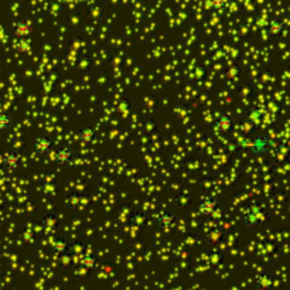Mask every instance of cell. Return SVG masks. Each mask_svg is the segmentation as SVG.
<instances>
[{"label": "cell", "mask_w": 290, "mask_h": 290, "mask_svg": "<svg viewBox=\"0 0 290 290\" xmlns=\"http://www.w3.org/2000/svg\"><path fill=\"white\" fill-rule=\"evenodd\" d=\"M266 218V205L263 201L253 200L248 204L244 216H242V224L246 228H256L260 224H263Z\"/></svg>", "instance_id": "cell-1"}, {"label": "cell", "mask_w": 290, "mask_h": 290, "mask_svg": "<svg viewBox=\"0 0 290 290\" xmlns=\"http://www.w3.org/2000/svg\"><path fill=\"white\" fill-rule=\"evenodd\" d=\"M241 146L246 149L252 156L260 157L268 155L272 148H275V143L265 134H255L252 139L241 143Z\"/></svg>", "instance_id": "cell-2"}, {"label": "cell", "mask_w": 290, "mask_h": 290, "mask_svg": "<svg viewBox=\"0 0 290 290\" xmlns=\"http://www.w3.org/2000/svg\"><path fill=\"white\" fill-rule=\"evenodd\" d=\"M214 129L216 133L223 134V136H228L232 133L235 129V120L232 118V115L227 112L216 113L215 119H214Z\"/></svg>", "instance_id": "cell-3"}, {"label": "cell", "mask_w": 290, "mask_h": 290, "mask_svg": "<svg viewBox=\"0 0 290 290\" xmlns=\"http://www.w3.org/2000/svg\"><path fill=\"white\" fill-rule=\"evenodd\" d=\"M33 149L38 156H48L52 152H55V143L45 134H37L33 141Z\"/></svg>", "instance_id": "cell-4"}, {"label": "cell", "mask_w": 290, "mask_h": 290, "mask_svg": "<svg viewBox=\"0 0 290 290\" xmlns=\"http://www.w3.org/2000/svg\"><path fill=\"white\" fill-rule=\"evenodd\" d=\"M75 159V152L71 146L61 144L54 152V162L60 167H68L71 166Z\"/></svg>", "instance_id": "cell-5"}, {"label": "cell", "mask_w": 290, "mask_h": 290, "mask_svg": "<svg viewBox=\"0 0 290 290\" xmlns=\"http://www.w3.org/2000/svg\"><path fill=\"white\" fill-rule=\"evenodd\" d=\"M77 139L81 144H85V146L95 144L98 140V129L92 125L85 123L77 129Z\"/></svg>", "instance_id": "cell-6"}, {"label": "cell", "mask_w": 290, "mask_h": 290, "mask_svg": "<svg viewBox=\"0 0 290 290\" xmlns=\"http://www.w3.org/2000/svg\"><path fill=\"white\" fill-rule=\"evenodd\" d=\"M12 31L17 40H30L33 34V24L27 19H17L12 24Z\"/></svg>", "instance_id": "cell-7"}, {"label": "cell", "mask_w": 290, "mask_h": 290, "mask_svg": "<svg viewBox=\"0 0 290 290\" xmlns=\"http://www.w3.org/2000/svg\"><path fill=\"white\" fill-rule=\"evenodd\" d=\"M265 113L258 106H249L244 113V123L249 125V129H256L263 123Z\"/></svg>", "instance_id": "cell-8"}, {"label": "cell", "mask_w": 290, "mask_h": 290, "mask_svg": "<svg viewBox=\"0 0 290 290\" xmlns=\"http://www.w3.org/2000/svg\"><path fill=\"white\" fill-rule=\"evenodd\" d=\"M220 207H221V204H220V200L216 197H214V195H204L200 200V204H198V211L202 214V216L205 220H208L209 216L212 215Z\"/></svg>", "instance_id": "cell-9"}, {"label": "cell", "mask_w": 290, "mask_h": 290, "mask_svg": "<svg viewBox=\"0 0 290 290\" xmlns=\"http://www.w3.org/2000/svg\"><path fill=\"white\" fill-rule=\"evenodd\" d=\"M157 225L163 231H170L177 225V215L174 211L169 208H163L157 214Z\"/></svg>", "instance_id": "cell-10"}, {"label": "cell", "mask_w": 290, "mask_h": 290, "mask_svg": "<svg viewBox=\"0 0 290 290\" xmlns=\"http://www.w3.org/2000/svg\"><path fill=\"white\" fill-rule=\"evenodd\" d=\"M2 164H3V167L9 171L19 170L23 164L22 153L17 152V150H9V152L5 153L3 160H2Z\"/></svg>", "instance_id": "cell-11"}, {"label": "cell", "mask_w": 290, "mask_h": 290, "mask_svg": "<svg viewBox=\"0 0 290 290\" xmlns=\"http://www.w3.org/2000/svg\"><path fill=\"white\" fill-rule=\"evenodd\" d=\"M78 266L84 272H94L99 266V258L97 253L85 252L78 260Z\"/></svg>", "instance_id": "cell-12"}, {"label": "cell", "mask_w": 290, "mask_h": 290, "mask_svg": "<svg viewBox=\"0 0 290 290\" xmlns=\"http://www.w3.org/2000/svg\"><path fill=\"white\" fill-rule=\"evenodd\" d=\"M149 223V214L143 209H134L133 212L129 216V227L133 230H143Z\"/></svg>", "instance_id": "cell-13"}, {"label": "cell", "mask_w": 290, "mask_h": 290, "mask_svg": "<svg viewBox=\"0 0 290 290\" xmlns=\"http://www.w3.org/2000/svg\"><path fill=\"white\" fill-rule=\"evenodd\" d=\"M266 31H268L269 37L272 38H280L286 31V23L283 22L282 19L275 17V19H270L266 26Z\"/></svg>", "instance_id": "cell-14"}, {"label": "cell", "mask_w": 290, "mask_h": 290, "mask_svg": "<svg viewBox=\"0 0 290 290\" xmlns=\"http://www.w3.org/2000/svg\"><path fill=\"white\" fill-rule=\"evenodd\" d=\"M87 201H88V197L85 194L72 191V193L68 194L67 200H65V205L71 211H78L81 207L87 205Z\"/></svg>", "instance_id": "cell-15"}, {"label": "cell", "mask_w": 290, "mask_h": 290, "mask_svg": "<svg viewBox=\"0 0 290 290\" xmlns=\"http://www.w3.org/2000/svg\"><path fill=\"white\" fill-rule=\"evenodd\" d=\"M71 248V241H68L65 237H57L51 241L50 244V249H51L52 255H55L57 258L67 253Z\"/></svg>", "instance_id": "cell-16"}, {"label": "cell", "mask_w": 290, "mask_h": 290, "mask_svg": "<svg viewBox=\"0 0 290 290\" xmlns=\"http://www.w3.org/2000/svg\"><path fill=\"white\" fill-rule=\"evenodd\" d=\"M290 157V144L289 143H276L273 148V163L282 164Z\"/></svg>", "instance_id": "cell-17"}, {"label": "cell", "mask_w": 290, "mask_h": 290, "mask_svg": "<svg viewBox=\"0 0 290 290\" xmlns=\"http://www.w3.org/2000/svg\"><path fill=\"white\" fill-rule=\"evenodd\" d=\"M275 284V276L270 273H258L253 277V286L256 290H269Z\"/></svg>", "instance_id": "cell-18"}, {"label": "cell", "mask_w": 290, "mask_h": 290, "mask_svg": "<svg viewBox=\"0 0 290 290\" xmlns=\"http://www.w3.org/2000/svg\"><path fill=\"white\" fill-rule=\"evenodd\" d=\"M224 237H225V232H224L223 228H220V227H212V228H209V230L207 231L205 238H204V242H205V245L215 246L223 242Z\"/></svg>", "instance_id": "cell-19"}, {"label": "cell", "mask_w": 290, "mask_h": 290, "mask_svg": "<svg viewBox=\"0 0 290 290\" xmlns=\"http://www.w3.org/2000/svg\"><path fill=\"white\" fill-rule=\"evenodd\" d=\"M242 75H244V68L238 62H231L225 67V71H224V77L228 81H238L242 78Z\"/></svg>", "instance_id": "cell-20"}, {"label": "cell", "mask_w": 290, "mask_h": 290, "mask_svg": "<svg viewBox=\"0 0 290 290\" xmlns=\"http://www.w3.org/2000/svg\"><path fill=\"white\" fill-rule=\"evenodd\" d=\"M37 190L43 195H47V197H54L57 195L58 191H60V183L57 180H50V181H43L40 186L37 187Z\"/></svg>", "instance_id": "cell-21"}, {"label": "cell", "mask_w": 290, "mask_h": 290, "mask_svg": "<svg viewBox=\"0 0 290 290\" xmlns=\"http://www.w3.org/2000/svg\"><path fill=\"white\" fill-rule=\"evenodd\" d=\"M133 106H132V101L127 97L120 98L119 101L115 105V113H118L120 118H126L127 115L132 112Z\"/></svg>", "instance_id": "cell-22"}, {"label": "cell", "mask_w": 290, "mask_h": 290, "mask_svg": "<svg viewBox=\"0 0 290 290\" xmlns=\"http://www.w3.org/2000/svg\"><path fill=\"white\" fill-rule=\"evenodd\" d=\"M15 125L13 116L8 112L0 111V133H8L12 130V127Z\"/></svg>", "instance_id": "cell-23"}, {"label": "cell", "mask_w": 290, "mask_h": 290, "mask_svg": "<svg viewBox=\"0 0 290 290\" xmlns=\"http://www.w3.org/2000/svg\"><path fill=\"white\" fill-rule=\"evenodd\" d=\"M207 77H208V68L205 67L204 64H195V65H194L193 69H191V78H193V81H205Z\"/></svg>", "instance_id": "cell-24"}, {"label": "cell", "mask_w": 290, "mask_h": 290, "mask_svg": "<svg viewBox=\"0 0 290 290\" xmlns=\"http://www.w3.org/2000/svg\"><path fill=\"white\" fill-rule=\"evenodd\" d=\"M60 216L57 215V214H47L44 215V218L41 220V225L44 227L45 230H50V231H55L58 230V227H60Z\"/></svg>", "instance_id": "cell-25"}, {"label": "cell", "mask_w": 290, "mask_h": 290, "mask_svg": "<svg viewBox=\"0 0 290 290\" xmlns=\"http://www.w3.org/2000/svg\"><path fill=\"white\" fill-rule=\"evenodd\" d=\"M191 201H193V197L188 191H181L174 197V202L179 208H187L191 204Z\"/></svg>", "instance_id": "cell-26"}, {"label": "cell", "mask_w": 290, "mask_h": 290, "mask_svg": "<svg viewBox=\"0 0 290 290\" xmlns=\"http://www.w3.org/2000/svg\"><path fill=\"white\" fill-rule=\"evenodd\" d=\"M87 249V245H85V242L84 241H74V242H71V248H69V251L68 252L71 253L74 258H81L82 255H84V251Z\"/></svg>", "instance_id": "cell-27"}, {"label": "cell", "mask_w": 290, "mask_h": 290, "mask_svg": "<svg viewBox=\"0 0 290 290\" xmlns=\"http://www.w3.org/2000/svg\"><path fill=\"white\" fill-rule=\"evenodd\" d=\"M72 263H74V256L69 252L64 253V255H61V256L57 258V265L61 269H69L72 266Z\"/></svg>", "instance_id": "cell-28"}, {"label": "cell", "mask_w": 290, "mask_h": 290, "mask_svg": "<svg viewBox=\"0 0 290 290\" xmlns=\"http://www.w3.org/2000/svg\"><path fill=\"white\" fill-rule=\"evenodd\" d=\"M157 122L155 119H152V118H146V119L141 122V130L144 132V133L148 134H153L157 130Z\"/></svg>", "instance_id": "cell-29"}, {"label": "cell", "mask_w": 290, "mask_h": 290, "mask_svg": "<svg viewBox=\"0 0 290 290\" xmlns=\"http://www.w3.org/2000/svg\"><path fill=\"white\" fill-rule=\"evenodd\" d=\"M207 9H208V12L221 13L223 10L227 9V2H224V0H212V2L207 3Z\"/></svg>", "instance_id": "cell-30"}, {"label": "cell", "mask_w": 290, "mask_h": 290, "mask_svg": "<svg viewBox=\"0 0 290 290\" xmlns=\"http://www.w3.org/2000/svg\"><path fill=\"white\" fill-rule=\"evenodd\" d=\"M15 47L20 54L26 55V54H29L31 51V41L30 40H17Z\"/></svg>", "instance_id": "cell-31"}, {"label": "cell", "mask_w": 290, "mask_h": 290, "mask_svg": "<svg viewBox=\"0 0 290 290\" xmlns=\"http://www.w3.org/2000/svg\"><path fill=\"white\" fill-rule=\"evenodd\" d=\"M224 215H225V209H224L223 207H220V208L216 209L212 215L209 216L207 221H220V220H223Z\"/></svg>", "instance_id": "cell-32"}]
</instances>
